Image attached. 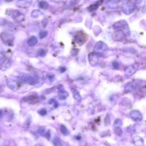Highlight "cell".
Listing matches in <instances>:
<instances>
[{
  "instance_id": "8",
  "label": "cell",
  "mask_w": 146,
  "mask_h": 146,
  "mask_svg": "<svg viewBox=\"0 0 146 146\" xmlns=\"http://www.w3.org/2000/svg\"><path fill=\"white\" fill-rule=\"evenodd\" d=\"M139 68L138 63H134L131 65H129L124 70L125 75L127 76H131L132 75L136 73V71L138 70Z\"/></svg>"
},
{
  "instance_id": "38",
  "label": "cell",
  "mask_w": 146,
  "mask_h": 146,
  "mask_svg": "<svg viewBox=\"0 0 146 146\" xmlns=\"http://www.w3.org/2000/svg\"><path fill=\"white\" fill-rule=\"evenodd\" d=\"M4 54L2 53H0V61H1V60L4 58Z\"/></svg>"
},
{
  "instance_id": "2",
  "label": "cell",
  "mask_w": 146,
  "mask_h": 146,
  "mask_svg": "<svg viewBox=\"0 0 146 146\" xmlns=\"http://www.w3.org/2000/svg\"><path fill=\"white\" fill-rule=\"evenodd\" d=\"M20 80L25 83H28L31 85H36L38 82V79L36 76H33L30 74L26 73H21L19 76Z\"/></svg>"
},
{
  "instance_id": "15",
  "label": "cell",
  "mask_w": 146,
  "mask_h": 146,
  "mask_svg": "<svg viewBox=\"0 0 146 146\" xmlns=\"http://www.w3.org/2000/svg\"><path fill=\"white\" fill-rule=\"evenodd\" d=\"M32 4L31 1L27 0H22V1H17L16 2V6L20 8L26 9L29 8Z\"/></svg>"
},
{
  "instance_id": "28",
  "label": "cell",
  "mask_w": 146,
  "mask_h": 146,
  "mask_svg": "<svg viewBox=\"0 0 146 146\" xmlns=\"http://www.w3.org/2000/svg\"><path fill=\"white\" fill-rule=\"evenodd\" d=\"M53 144H54V146H62L61 140L58 138H55L53 140Z\"/></svg>"
},
{
  "instance_id": "21",
  "label": "cell",
  "mask_w": 146,
  "mask_h": 146,
  "mask_svg": "<svg viewBox=\"0 0 146 146\" xmlns=\"http://www.w3.org/2000/svg\"><path fill=\"white\" fill-rule=\"evenodd\" d=\"M136 86L134 82H129L127 83L125 87V91L127 92H131L134 91L135 89Z\"/></svg>"
},
{
  "instance_id": "19",
  "label": "cell",
  "mask_w": 146,
  "mask_h": 146,
  "mask_svg": "<svg viewBox=\"0 0 146 146\" xmlns=\"http://www.w3.org/2000/svg\"><path fill=\"white\" fill-rule=\"evenodd\" d=\"M106 6L108 9H115L119 6V1H109L106 2Z\"/></svg>"
},
{
  "instance_id": "34",
  "label": "cell",
  "mask_w": 146,
  "mask_h": 146,
  "mask_svg": "<svg viewBox=\"0 0 146 146\" xmlns=\"http://www.w3.org/2000/svg\"><path fill=\"white\" fill-rule=\"evenodd\" d=\"M47 35V32L46 31H42L39 33V37L40 38H44Z\"/></svg>"
},
{
  "instance_id": "6",
  "label": "cell",
  "mask_w": 146,
  "mask_h": 146,
  "mask_svg": "<svg viewBox=\"0 0 146 146\" xmlns=\"http://www.w3.org/2000/svg\"><path fill=\"white\" fill-rule=\"evenodd\" d=\"M87 39V36L83 33V32L79 31L78 32V33L76 34V35L74 36V41L76 44H78V45H82L86 42Z\"/></svg>"
},
{
  "instance_id": "20",
  "label": "cell",
  "mask_w": 146,
  "mask_h": 146,
  "mask_svg": "<svg viewBox=\"0 0 146 146\" xmlns=\"http://www.w3.org/2000/svg\"><path fill=\"white\" fill-rule=\"evenodd\" d=\"M71 92H72L74 98L75 99L76 101H77L78 102H80L82 101V96H81L80 94H79V92L77 90L72 88V89H71Z\"/></svg>"
},
{
  "instance_id": "4",
  "label": "cell",
  "mask_w": 146,
  "mask_h": 146,
  "mask_svg": "<svg viewBox=\"0 0 146 146\" xmlns=\"http://www.w3.org/2000/svg\"><path fill=\"white\" fill-rule=\"evenodd\" d=\"M122 10L126 14H130L135 9V4L130 1H125L122 5Z\"/></svg>"
},
{
  "instance_id": "32",
  "label": "cell",
  "mask_w": 146,
  "mask_h": 146,
  "mask_svg": "<svg viewBox=\"0 0 146 146\" xmlns=\"http://www.w3.org/2000/svg\"><path fill=\"white\" fill-rule=\"evenodd\" d=\"M110 123V117L109 115L107 113L105 118V124L106 126H108Z\"/></svg>"
},
{
  "instance_id": "40",
  "label": "cell",
  "mask_w": 146,
  "mask_h": 146,
  "mask_svg": "<svg viewBox=\"0 0 146 146\" xmlns=\"http://www.w3.org/2000/svg\"><path fill=\"white\" fill-rule=\"evenodd\" d=\"M34 146H43V145H42V144H36Z\"/></svg>"
},
{
  "instance_id": "11",
  "label": "cell",
  "mask_w": 146,
  "mask_h": 146,
  "mask_svg": "<svg viewBox=\"0 0 146 146\" xmlns=\"http://www.w3.org/2000/svg\"><path fill=\"white\" fill-rule=\"evenodd\" d=\"M129 117L135 122H140L143 119L142 113L138 110H133L129 113Z\"/></svg>"
},
{
  "instance_id": "37",
  "label": "cell",
  "mask_w": 146,
  "mask_h": 146,
  "mask_svg": "<svg viewBox=\"0 0 146 146\" xmlns=\"http://www.w3.org/2000/svg\"><path fill=\"white\" fill-rule=\"evenodd\" d=\"M46 137L48 139H49L50 137V131H48L47 133H46Z\"/></svg>"
},
{
  "instance_id": "22",
  "label": "cell",
  "mask_w": 146,
  "mask_h": 146,
  "mask_svg": "<svg viewBox=\"0 0 146 146\" xmlns=\"http://www.w3.org/2000/svg\"><path fill=\"white\" fill-rule=\"evenodd\" d=\"M37 42H38V41H37V38L36 37L32 36L27 41V44L30 46H34L37 43Z\"/></svg>"
},
{
  "instance_id": "30",
  "label": "cell",
  "mask_w": 146,
  "mask_h": 146,
  "mask_svg": "<svg viewBox=\"0 0 146 146\" xmlns=\"http://www.w3.org/2000/svg\"><path fill=\"white\" fill-rule=\"evenodd\" d=\"M48 103L50 104V105H53L54 107H57L58 106V103L54 99H51L49 102H48Z\"/></svg>"
},
{
  "instance_id": "10",
  "label": "cell",
  "mask_w": 146,
  "mask_h": 146,
  "mask_svg": "<svg viewBox=\"0 0 146 146\" xmlns=\"http://www.w3.org/2000/svg\"><path fill=\"white\" fill-rule=\"evenodd\" d=\"M23 100L30 104H35L39 101V98L37 94H32L25 96Z\"/></svg>"
},
{
  "instance_id": "13",
  "label": "cell",
  "mask_w": 146,
  "mask_h": 146,
  "mask_svg": "<svg viewBox=\"0 0 146 146\" xmlns=\"http://www.w3.org/2000/svg\"><path fill=\"white\" fill-rule=\"evenodd\" d=\"M1 39L6 45L11 46L13 45L12 36L8 33H3L1 36Z\"/></svg>"
},
{
  "instance_id": "27",
  "label": "cell",
  "mask_w": 146,
  "mask_h": 146,
  "mask_svg": "<svg viewBox=\"0 0 146 146\" xmlns=\"http://www.w3.org/2000/svg\"><path fill=\"white\" fill-rule=\"evenodd\" d=\"M98 8H99V4H98L97 3L92 4L89 7V10L90 11H93L97 10V9Z\"/></svg>"
},
{
  "instance_id": "25",
  "label": "cell",
  "mask_w": 146,
  "mask_h": 146,
  "mask_svg": "<svg viewBox=\"0 0 146 146\" xmlns=\"http://www.w3.org/2000/svg\"><path fill=\"white\" fill-rule=\"evenodd\" d=\"M60 130H61V133L63 134L64 135H68L69 134V131L68 129L66 128V127L64 125L62 124L60 126Z\"/></svg>"
},
{
  "instance_id": "16",
  "label": "cell",
  "mask_w": 146,
  "mask_h": 146,
  "mask_svg": "<svg viewBox=\"0 0 146 146\" xmlns=\"http://www.w3.org/2000/svg\"><path fill=\"white\" fill-rule=\"evenodd\" d=\"M126 38V36L121 31H116L113 35V39L115 41H122Z\"/></svg>"
},
{
  "instance_id": "3",
  "label": "cell",
  "mask_w": 146,
  "mask_h": 146,
  "mask_svg": "<svg viewBox=\"0 0 146 146\" xmlns=\"http://www.w3.org/2000/svg\"><path fill=\"white\" fill-rule=\"evenodd\" d=\"M101 54L98 53L92 52L89 55V61L90 65L92 66H97L99 63L101 59Z\"/></svg>"
},
{
  "instance_id": "33",
  "label": "cell",
  "mask_w": 146,
  "mask_h": 146,
  "mask_svg": "<svg viewBox=\"0 0 146 146\" xmlns=\"http://www.w3.org/2000/svg\"><path fill=\"white\" fill-rule=\"evenodd\" d=\"M38 54L39 56H41L42 57H43L45 56L46 52L44 49H39L38 51Z\"/></svg>"
},
{
  "instance_id": "24",
  "label": "cell",
  "mask_w": 146,
  "mask_h": 146,
  "mask_svg": "<svg viewBox=\"0 0 146 146\" xmlns=\"http://www.w3.org/2000/svg\"><path fill=\"white\" fill-rule=\"evenodd\" d=\"M39 6L41 9L46 10V9H47L48 8V4L46 1H42L39 2Z\"/></svg>"
},
{
  "instance_id": "14",
  "label": "cell",
  "mask_w": 146,
  "mask_h": 146,
  "mask_svg": "<svg viewBox=\"0 0 146 146\" xmlns=\"http://www.w3.org/2000/svg\"><path fill=\"white\" fill-rule=\"evenodd\" d=\"M11 17L13 18V20H14L18 23L22 22L25 18V15L18 10L14 11L12 15H11Z\"/></svg>"
},
{
  "instance_id": "17",
  "label": "cell",
  "mask_w": 146,
  "mask_h": 146,
  "mask_svg": "<svg viewBox=\"0 0 146 146\" xmlns=\"http://www.w3.org/2000/svg\"><path fill=\"white\" fill-rule=\"evenodd\" d=\"M58 94L59 98L61 99V100H64V99H66L69 96V93L68 91H66L65 90H64L62 87H61L60 88L59 87Z\"/></svg>"
},
{
  "instance_id": "35",
  "label": "cell",
  "mask_w": 146,
  "mask_h": 146,
  "mask_svg": "<svg viewBox=\"0 0 146 146\" xmlns=\"http://www.w3.org/2000/svg\"><path fill=\"white\" fill-rule=\"evenodd\" d=\"M38 113L39 114H40L42 116H44L45 115L46 113H47V111L45 109H44V108H42V109H40L38 111Z\"/></svg>"
},
{
  "instance_id": "41",
  "label": "cell",
  "mask_w": 146,
  "mask_h": 146,
  "mask_svg": "<svg viewBox=\"0 0 146 146\" xmlns=\"http://www.w3.org/2000/svg\"><path fill=\"white\" fill-rule=\"evenodd\" d=\"M4 146H8V145H4Z\"/></svg>"
},
{
  "instance_id": "36",
  "label": "cell",
  "mask_w": 146,
  "mask_h": 146,
  "mask_svg": "<svg viewBox=\"0 0 146 146\" xmlns=\"http://www.w3.org/2000/svg\"><path fill=\"white\" fill-rule=\"evenodd\" d=\"M112 66L115 69H118V68H119V64L117 62L115 61L112 63Z\"/></svg>"
},
{
  "instance_id": "5",
  "label": "cell",
  "mask_w": 146,
  "mask_h": 146,
  "mask_svg": "<svg viewBox=\"0 0 146 146\" xmlns=\"http://www.w3.org/2000/svg\"><path fill=\"white\" fill-rule=\"evenodd\" d=\"M122 121L120 118H117L116 119L114 123H113V131L115 134L118 136H121L123 134L122 130Z\"/></svg>"
},
{
  "instance_id": "29",
  "label": "cell",
  "mask_w": 146,
  "mask_h": 146,
  "mask_svg": "<svg viewBox=\"0 0 146 146\" xmlns=\"http://www.w3.org/2000/svg\"><path fill=\"white\" fill-rule=\"evenodd\" d=\"M145 4V1H141L140 0V1H138L135 2V6L141 8V7L144 6Z\"/></svg>"
},
{
  "instance_id": "1",
  "label": "cell",
  "mask_w": 146,
  "mask_h": 146,
  "mask_svg": "<svg viewBox=\"0 0 146 146\" xmlns=\"http://www.w3.org/2000/svg\"><path fill=\"white\" fill-rule=\"evenodd\" d=\"M113 28L116 31H121L124 34L125 36H129L130 34L128 25L127 23L124 20H120L115 22L113 25Z\"/></svg>"
},
{
  "instance_id": "12",
  "label": "cell",
  "mask_w": 146,
  "mask_h": 146,
  "mask_svg": "<svg viewBox=\"0 0 146 146\" xmlns=\"http://www.w3.org/2000/svg\"><path fill=\"white\" fill-rule=\"evenodd\" d=\"M12 59L11 58H8L0 64V70L2 71H6L10 68L12 64Z\"/></svg>"
},
{
  "instance_id": "31",
  "label": "cell",
  "mask_w": 146,
  "mask_h": 146,
  "mask_svg": "<svg viewBox=\"0 0 146 146\" xmlns=\"http://www.w3.org/2000/svg\"><path fill=\"white\" fill-rule=\"evenodd\" d=\"M38 133L40 135H43L44 134H45L46 133V129L44 127H40L38 129Z\"/></svg>"
},
{
  "instance_id": "9",
  "label": "cell",
  "mask_w": 146,
  "mask_h": 146,
  "mask_svg": "<svg viewBox=\"0 0 146 146\" xmlns=\"http://www.w3.org/2000/svg\"><path fill=\"white\" fill-rule=\"evenodd\" d=\"M6 85L9 89L13 91H17L20 88L19 83H18L16 80L11 78L7 79Z\"/></svg>"
},
{
  "instance_id": "18",
  "label": "cell",
  "mask_w": 146,
  "mask_h": 146,
  "mask_svg": "<svg viewBox=\"0 0 146 146\" xmlns=\"http://www.w3.org/2000/svg\"><path fill=\"white\" fill-rule=\"evenodd\" d=\"M133 142L135 146H144V141L140 136H135L133 139Z\"/></svg>"
},
{
  "instance_id": "26",
  "label": "cell",
  "mask_w": 146,
  "mask_h": 146,
  "mask_svg": "<svg viewBox=\"0 0 146 146\" xmlns=\"http://www.w3.org/2000/svg\"><path fill=\"white\" fill-rule=\"evenodd\" d=\"M54 79V75L53 74L48 73L46 76V80L47 82H52Z\"/></svg>"
},
{
  "instance_id": "39",
  "label": "cell",
  "mask_w": 146,
  "mask_h": 146,
  "mask_svg": "<svg viewBox=\"0 0 146 146\" xmlns=\"http://www.w3.org/2000/svg\"><path fill=\"white\" fill-rule=\"evenodd\" d=\"M2 115V111L1 110H0V117H1Z\"/></svg>"
},
{
  "instance_id": "7",
  "label": "cell",
  "mask_w": 146,
  "mask_h": 146,
  "mask_svg": "<svg viewBox=\"0 0 146 146\" xmlns=\"http://www.w3.org/2000/svg\"><path fill=\"white\" fill-rule=\"evenodd\" d=\"M108 49V46L103 41H99L94 46V50L95 53L101 54L106 52Z\"/></svg>"
},
{
  "instance_id": "23",
  "label": "cell",
  "mask_w": 146,
  "mask_h": 146,
  "mask_svg": "<svg viewBox=\"0 0 146 146\" xmlns=\"http://www.w3.org/2000/svg\"><path fill=\"white\" fill-rule=\"evenodd\" d=\"M42 14V13L39 10H34L31 13V17L34 18H37Z\"/></svg>"
}]
</instances>
